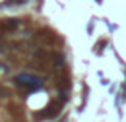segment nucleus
<instances>
[{
    "label": "nucleus",
    "mask_w": 126,
    "mask_h": 122,
    "mask_svg": "<svg viewBox=\"0 0 126 122\" xmlns=\"http://www.w3.org/2000/svg\"><path fill=\"white\" fill-rule=\"evenodd\" d=\"M16 82H18L21 87H26L27 90H35V89L42 87V82L37 79V78H34L32 75H19L18 78H16Z\"/></svg>",
    "instance_id": "1"
},
{
    "label": "nucleus",
    "mask_w": 126,
    "mask_h": 122,
    "mask_svg": "<svg viewBox=\"0 0 126 122\" xmlns=\"http://www.w3.org/2000/svg\"><path fill=\"white\" fill-rule=\"evenodd\" d=\"M61 108H62V101H51L43 111L35 114V117L37 119H49V117H54L61 111Z\"/></svg>",
    "instance_id": "2"
},
{
    "label": "nucleus",
    "mask_w": 126,
    "mask_h": 122,
    "mask_svg": "<svg viewBox=\"0 0 126 122\" xmlns=\"http://www.w3.org/2000/svg\"><path fill=\"white\" fill-rule=\"evenodd\" d=\"M6 32H10V30H8V27H6V22H5V21L0 22V35H5Z\"/></svg>",
    "instance_id": "3"
},
{
    "label": "nucleus",
    "mask_w": 126,
    "mask_h": 122,
    "mask_svg": "<svg viewBox=\"0 0 126 122\" xmlns=\"http://www.w3.org/2000/svg\"><path fill=\"white\" fill-rule=\"evenodd\" d=\"M8 95V92H6V89H3L2 86H0V97H6Z\"/></svg>",
    "instance_id": "4"
},
{
    "label": "nucleus",
    "mask_w": 126,
    "mask_h": 122,
    "mask_svg": "<svg viewBox=\"0 0 126 122\" xmlns=\"http://www.w3.org/2000/svg\"><path fill=\"white\" fill-rule=\"evenodd\" d=\"M13 2H16V3H22V2H27V0H13Z\"/></svg>",
    "instance_id": "5"
}]
</instances>
